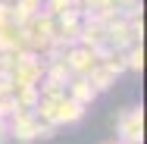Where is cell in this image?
<instances>
[{"mask_svg":"<svg viewBox=\"0 0 147 144\" xmlns=\"http://www.w3.org/2000/svg\"><path fill=\"white\" fill-rule=\"evenodd\" d=\"M34 116L47 125H72L85 116V107H78L69 94H59V97H41L34 103Z\"/></svg>","mask_w":147,"mask_h":144,"instance_id":"1","label":"cell"},{"mask_svg":"<svg viewBox=\"0 0 147 144\" xmlns=\"http://www.w3.org/2000/svg\"><path fill=\"white\" fill-rule=\"evenodd\" d=\"M6 125H9V138H16L19 144H31L38 141V138H53V125H47V122H41L34 110H16V113L6 119Z\"/></svg>","mask_w":147,"mask_h":144,"instance_id":"2","label":"cell"},{"mask_svg":"<svg viewBox=\"0 0 147 144\" xmlns=\"http://www.w3.org/2000/svg\"><path fill=\"white\" fill-rule=\"evenodd\" d=\"M19 28H22V38H25V50H31V53H41L44 57V50L53 44V19L44 9H38L28 22L19 25Z\"/></svg>","mask_w":147,"mask_h":144,"instance_id":"3","label":"cell"},{"mask_svg":"<svg viewBox=\"0 0 147 144\" xmlns=\"http://www.w3.org/2000/svg\"><path fill=\"white\" fill-rule=\"evenodd\" d=\"M41 78H44V57L19 50L13 63V85H41Z\"/></svg>","mask_w":147,"mask_h":144,"instance_id":"4","label":"cell"},{"mask_svg":"<svg viewBox=\"0 0 147 144\" xmlns=\"http://www.w3.org/2000/svg\"><path fill=\"white\" fill-rule=\"evenodd\" d=\"M119 144H141L144 141V110L141 107H128L119 116Z\"/></svg>","mask_w":147,"mask_h":144,"instance_id":"5","label":"cell"},{"mask_svg":"<svg viewBox=\"0 0 147 144\" xmlns=\"http://www.w3.org/2000/svg\"><path fill=\"white\" fill-rule=\"evenodd\" d=\"M63 63L69 66V72L72 75H88L91 69L97 66V57H94V50H88V47H69L66 53H63Z\"/></svg>","mask_w":147,"mask_h":144,"instance_id":"6","label":"cell"},{"mask_svg":"<svg viewBox=\"0 0 147 144\" xmlns=\"http://www.w3.org/2000/svg\"><path fill=\"white\" fill-rule=\"evenodd\" d=\"M66 94H69L78 107H91V103L97 100V91L88 85V78H85V75H72V78H69V85H66Z\"/></svg>","mask_w":147,"mask_h":144,"instance_id":"7","label":"cell"},{"mask_svg":"<svg viewBox=\"0 0 147 144\" xmlns=\"http://www.w3.org/2000/svg\"><path fill=\"white\" fill-rule=\"evenodd\" d=\"M85 78H88V85L94 88L97 94H100V91H110V88L116 85V72H113V69H107L103 63H97V66L91 69L88 75H85Z\"/></svg>","mask_w":147,"mask_h":144,"instance_id":"8","label":"cell"},{"mask_svg":"<svg viewBox=\"0 0 147 144\" xmlns=\"http://www.w3.org/2000/svg\"><path fill=\"white\" fill-rule=\"evenodd\" d=\"M13 97H16V103L22 110H34V103L41 100L38 85H13Z\"/></svg>","mask_w":147,"mask_h":144,"instance_id":"9","label":"cell"},{"mask_svg":"<svg viewBox=\"0 0 147 144\" xmlns=\"http://www.w3.org/2000/svg\"><path fill=\"white\" fill-rule=\"evenodd\" d=\"M125 69H135V72L144 69V47L141 44H135V47L125 50Z\"/></svg>","mask_w":147,"mask_h":144,"instance_id":"10","label":"cell"},{"mask_svg":"<svg viewBox=\"0 0 147 144\" xmlns=\"http://www.w3.org/2000/svg\"><path fill=\"white\" fill-rule=\"evenodd\" d=\"M38 94H41V97H59V94H66V85H59V82H50V78H41V85H38Z\"/></svg>","mask_w":147,"mask_h":144,"instance_id":"11","label":"cell"},{"mask_svg":"<svg viewBox=\"0 0 147 144\" xmlns=\"http://www.w3.org/2000/svg\"><path fill=\"white\" fill-rule=\"evenodd\" d=\"M19 110V103H16V97H13V91H6V94H0V119H9V116Z\"/></svg>","mask_w":147,"mask_h":144,"instance_id":"12","label":"cell"},{"mask_svg":"<svg viewBox=\"0 0 147 144\" xmlns=\"http://www.w3.org/2000/svg\"><path fill=\"white\" fill-rule=\"evenodd\" d=\"M13 63L16 53H0V78H13Z\"/></svg>","mask_w":147,"mask_h":144,"instance_id":"13","label":"cell"},{"mask_svg":"<svg viewBox=\"0 0 147 144\" xmlns=\"http://www.w3.org/2000/svg\"><path fill=\"white\" fill-rule=\"evenodd\" d=\"M0 25H13V22H9V6H6L3 0H0Z\"/></svg>","mask_w":147,"mask_h":144,"instance_id":"14","label":"cell"},{"mask_svg":"<svg viewBox=\"0 0 147 144\" xmlns=\"http://www.w3.org/2000/svg\"><path fill=\"white\" fill-rule=\"evenodd\" d=\"M9 141V125H6V119H0V144Z\"/></svg>","mask_w":147,"mask_h":144,"instance_id":"15","label":"cell"},{"mask_svg":"<svg viewBox=\"0 0 147 144\" xmlns=\"http://www.w3.org/2000/svg\"><path fill=\"white\" fill-rule=\"evenodd\" d=\"M3 3H6V6H16V0H3Z\"/></svg>","mask_w":147,"mask_h":144,"instance_id":"16","label":"cell"},{"mask_svg":"<svg viewBox=\"0 0 147 144\" xmlns=\"http://www.w3.org/2000/svg\"><path fill=\"white\" fill-rule=\"evenodd\" d=\"M107 144H119V141H107Z\"/></svg>","mask_w":147,"mask_h":144,"instance_id":"17","label":"cell"},{"mask_svg":"<svg viewBox=\"0 0 147 144\" xmlns=\"http://www.w3.org/2000/svg\"><path fill=\"white\" fill-rule=\"evenodd\" d=\"M38 3H41V6H44V0H38Z\"/></svg>","mask_w":147,"mask_h":144,"instance_id":"18","label":"cell"}]
</instances>
